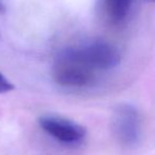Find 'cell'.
I'll list each match as a JSON object with an SVG mask.
<instances>
[{
  "label": "cell",
  "instance_id": "cell-1",
  "mask_svg": "<svg viewBox=\"0 0 155 155\" xmlns=\"http://www.w3.org/2000/svg\"><path fill=\"white\" fill-rule=\"evenodd\" d=\"M120 60V52L114 45L90 39L60 50L54 58L52 76L62 88H90L99 75L118 67Z\"/></svg>",
  "mask_w": 155,
  "mask_h": 155
},
{
  "label": "cell",
  "instance_id": "cell-2",
  "mask_svg": "<svg viewBox=\"0 0 155 155\" xmlns=\"http://www.w3.org/2000/svg\"><path fill=\"white\" fill-rule=\"evenodd\" d=\"M112 131L121 146L133 148L141 138V118L136 107L123 104L116 107L112 117Z\"/></svg>",
  "mask_w": 155,
  "mask_h": 155
},
{
  "label": "cell",
  "instance_id": "cell-3",
  "mask_svg": "<svg viewBox=\"0 0 155 155\" xmlns=\"http://www.w3.org/2000/svg\"><path fill=\"white\" fill-rule=\"evenodd\" d=\"M38 124L50 137L64 146H78L87 136L84 127L58 115H42L39 117Z\"/></svg>",
  "mask_w": 155,
  "mask_h": 155
},
{
  "label": "cell",
  "instance_id": "cell-4",
  "mask_svg": "<svg viewBox=\"0 0 155 155\" xmlns=\"http://www.w3.org/2000/svg\"><path fill=\"white\" fill-rule=\"evenodd\" d=\"M134 0H98V11L110 25H120L130 14Z\"/></svg>",
  "mask_w": 155,
  "mask_h": 155
},
{
  "label": "cell",
  "instance_id": "cell-5",
  "mask_svg": "<svg viewBox=\"0 0 155 155\" xmlns=\"http://www.w3.org/2000/svg\"><path fill=\"white\" fill-rule=\"evenodd\" d=\"M14 90V84L0 72V94H4Z\"/></svg>",
  "mask_w": 155,
  "mask_h": 155
},
{
  "label": "cell",
  "instance_id": "cell-6",
  "mask_svg": "<svg viewBox=\"0 0 155 155\" xmlns=\"http://www.w3.org/2000/svg\"><path fill=\"white\" fill-rule=\"evenodd\" d=\"M6 12V5L3 0H0V14H4Z\"/></svg>",
  "mask_w": 155,
  "mask_h": 155
},
{
  "label": "cell",
  "instance_id": "cell-7",
  "mask_svg": "<svg viewBox=\"0 0 155 155\" xmlns=\"http://www.w3.org/2000/svg\"><path fill=\"white\" fill-rule=\"evenodd\" d=\"M150 1H155V0H150Z\"/></svg>",
  "mask_w": 155,
  "mask_h": 155
}]
</instances>
